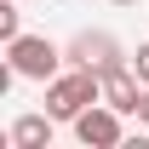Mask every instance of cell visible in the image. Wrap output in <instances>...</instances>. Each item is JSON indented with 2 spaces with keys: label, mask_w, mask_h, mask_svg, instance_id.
I'll use <instances>...</instances> for the list:
<instances>
[{
  "label": "cell",
  "mask_w": 149,
  "mask_h": 149,
  "mask_svg": "<svg viewBox=\"0 0 149 149\" xmlns=\"http://www.w3.org/2000/svg\"><path fill=\"white\" fill-rule=\"evenodd\" d=\"M103 74V103H115L120 115H138V97H143V74L126 69V63H109V69H97Z\"/></svg>",
  "instance_id": "obj_5"
},
{
  "label": "cell",
  "mask_w": 149,
  "mask_h": 149,
  "mask_svg": "<svg viewBox=\"0 0 149 149\" xmlns=\"http://www.w3.org/2000/svg\"><path fill=\"white\" fill-rule=\"evenodd\" d=\"M138 120L149 126V86H143V97H138Z\"/></svg>",
  "instance_id": "obj_9"
},
{
  "label": "cell",
  "mask_w": 149,
  "mask_h": 149,
  "mask_svg": "<svg viewBox=\"0 0 149 149\" xmlns=\"http://www.w3.org/2000/svg\"><path fill=\"white\" fill-rule=\"evenodd\" d=\"M92 103H103V74L97 69L69 63V74L46 80V115H52V120H74V115L92 109Z\"/></svg>",
  "instance_id": "obj_1"
},
{
  "label": "cell",
  "mask_w": 149,
  "mask_h": 149,
  "mask_svg": "<svg viewBox=\"0 0 149 149\" xmlns=\"http://www.w3.org/2000/svg\"><path fill=\"white\" fill-rule=\"evenodd\" d=\"M17 35H23V12L12 0H0V40H17Z\"/></svg>",
  "instance_id": "obj_7"
},
{
  "label": "cell",
  "mask_w": 149,
  "mask_h": 149,
  "mask_svg": "<svg viewBox=\"0 0 149 149\" xmlns=\"http://www.w3.org/2000/svg\"><path fill=\"white\" fill-rule=\"evenodd\" d=\"M115 6H138V0H115Z\"/></svg>",
  "instance_id": "obj_10"
},
{
  "label": "cell",
  "mask_w": 149,
  "mask_h": 149,
  "mask_svg": "<svg viewBox=\"0 0 149 149\" xmlns=\"http://www.w3.org/2000/svg\"><path fill=\"white\" fill-rule=\"evenodd\" d=\"M69 126H74V138H80L86 149H115V143H126V126H120V109H115V103L80 109Z\"/></svg>",
  "instance_id": "obj_3"
},
{
  "label": "cell",
  "mask_w": 149,
  "mask_h": 149,
  "mask_svg": "<svg viewBox=\"0 0 149 149\" xmlns=\"http://www.w3.org/2000/svg\"><path fill=\"white\" fill-rule=\"evenodd\" d=\"M63 57H69V52H63L57 40H46V35H17V40H6V63H12L23 80H40V86L63 74Z\"/></svg>",
  "instance_id": "obj_2"
},
{
  "label": "cell",
  "mask_w": 149,
  "mask_h": 149,
  "mask_svg": "<svg viewBox=\"0 0 149 149\" xmlns=\"http://www.w3.org/2000/svg\"><path fill=\"white\" fill-rule=\"evenodd\" d=\"M138 74H143V86H149V40L138 46Z\"/></svg>",
  "instance_id": "obj_8"
},
{
  "label": "cell",
  "mask_w": 149,
  "mask_h": 149,
  "mask_svg": "<svg viewBox=\"0 0 149 149\" xmlns=\"http://www.w3.org/2000/svg\"><path fill=\"white\" fill-rule=\"evenodd\" d=\"M63 52H69V63H80V69H109V63H120V40H115L109 29H80Z\"/></svg>",
  "instance_id": "obj_4"
},
{
  "label": "cell",
  "mask_w": 149,
  "mask_h": 149,
  "mask_svg": "<svg viewBox=\"0 0 149 149\" xmlns=\"http://www.w3.org/2000/svg\"><path fill=\"white\" fill-rule=\"evenodd\" d=\"M6 143L12 149H46L52 143V115H17L12 132H6Z\"/></svg>",
  "instance_id": "obj_6"
}]
</instances>
